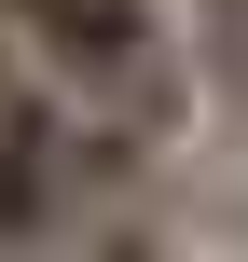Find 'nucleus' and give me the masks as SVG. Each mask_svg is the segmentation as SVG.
<instances>
[{
    "label": "nucleus",
    "mask_w": 248,
    "mask_h": 262,
    "mask_svg": "<svg viewBox=\"0 0 248 262\" xmlns=\"http://www.w3.org/2000/svg\"><path fill=\"white\" fill-rule=\"evenodd\" d=\"M28 14H41V0H0V28H28Z\"/></svg>",
    "instance_id": "f257e3e1"
}]
</instances>
